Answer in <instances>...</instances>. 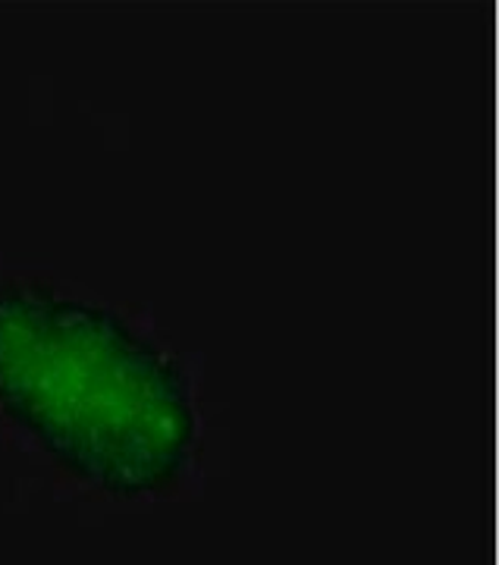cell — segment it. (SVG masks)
<instances>
[{"label":"cell","instance_id":"obj_1","mask_svg":"<svg viewBox=\"0 0 499 565\" xmlns=\"http://www.w3.org/2000/svg\"><path fill=\"white\" fill-rule=\"evenodd\" d=\"M177 359L117 311L47 286H0V412L85 484L151 497L195 459Z\"/></svg>","mask_w":499,"mask_h":565}]
</instances>
